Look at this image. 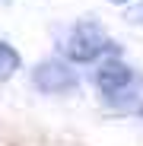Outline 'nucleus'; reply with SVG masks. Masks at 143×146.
I'll return each instance as SVG.
<instances>
[{"instance_id": "39448f33", "label": "nucleus", "mask_w": 143, "mask_h": 146, "mask_svg": "<svg viewBox=\"0 0 143 146\" xmlns=\"http://www.w3.org/2000/svg\"><path fill=\"white\" fill-rule=\"evenodd\" d=\"M108 3H114V7H121V3H130V0H108Z\"/></svg>"}, {"instance_id": "423d86ee", "label": "nucleus", "mask_w": 143, "mask_h": 146, "mask_svg": "<svg viewBox=\"0 0 143 146\" xmlns=\"http://www.w3.org/2000/svg\"><path fill=\"white\" fill-rule=\"evenodd\" d=\"M140 114H143V105H140Z\"/></svg>"}, {"instance_id": "20e7f679", "label": "nucleus", "mask_w": 143, "mask_h": 146, "mask_svg": "<svg viewBox=\"0 0 143 146\" xmlns=\"http://www.w3.org/2000/svg\"><path fill=\"white\" fill-rule=\"evenodd\" d=\"M19 64H22L19 51H16L10 41H3V38H0V83L13 80V76H16V70H19Z\"/></svg>"}, {"instance_id": "7ed1b4c3", "label": "nucleus", "mask_w": 143, "mask_h": 146, "mask_svg": "<svg viewBox=\"0 0 143 146\" xmlns=\"http://www.w3.org/2000/svg\"><path fill=\"white\" fill-rule=\"evenodd\" d=\"M130 83H134V67H127L124 60H105L95 70V86L105 95H121Z\"/></svg>"}, {"instance_id": "f03ea898", "label": "nucleus", "mask_w": 143, "mask_h": 146, "mask_svg": "<svg viewBox=\"0 0 143 146\" xmlns=\"http://www.w3.org/2000/svg\"><path fill=\"white\" fill-rule=\"evenodd\" d=\"M32 83L45 95H64V92H73L76 89V73L70 70V64L51 57V60H41L32 70Z\"/></svg>"}, {"instance_id": "f257e3e1", "label": "nucleus", "mask_w": 143, "mask_h": 146, "mask_svg": "<svg viewBox=\"0 0 143 146\" xmlns=\"http://www.w3.org/2000/svg\"><path fill=\"white\" fill-rule=\"evenodd\" d=\"M111 51H118V44L108 38V32L95 19H80L64 41V54L73 64H92L95 57L111 54Z\"/></svg>"}]
</instances>
